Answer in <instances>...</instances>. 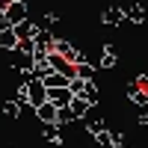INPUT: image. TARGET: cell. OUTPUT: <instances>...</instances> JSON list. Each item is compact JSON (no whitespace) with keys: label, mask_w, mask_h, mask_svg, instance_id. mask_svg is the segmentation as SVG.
<instances>
[{"label":"cell","mask_w":148,"mask_h":148,"mask_svg":"<svg viewBox=\"0 0 148 148\" xmlns=\"http://www.w3.org/2000/svg\"><path fill=\"white\" fill-rule=\"evenodd\" d=\"M36 110H39V119H42V121H53V113H56V104L45 101V104H39Z\"/></svg>","instance_id":"obj_1"},{"label":"cell","mask_w":148,"mask_h":148,"mask_svg":"<svg viewBox=\"0 0 148 148\" xmlns=\"http://www.w3.org/2000/svg\"><path fill=\"white\" fill-rule=\"evenodd\" d=\"M3 18H9V21H18V18H24V3L21 0H15L6 12H3Z\"/></svg>","instance_id":"obj_2"},{"label":"cell","mask_w":148,"mask_h":148,"mask_svg":"<svg viewBox=\"0 0 148 148\" xmlns=\"http://www.w3.org/2000/svg\"><path fill=\"white\" fill-rule=\"evenodd\" d=\"M0 42H3V47H15V45H18L15 30H3V33H0Z\"/></svg>","instance_id":"obj_3"},{"label":"cell","mask_w":148,"mask_h":148,"mask_svg":"<svg viewBox=\"0 0 148 148\" xmlns=\"http://www.w3.org/2000/svg\"><path fill=\"white\" fill-rule=\"evenodd\" d=\"M0 24H3V9H0Z\"/></svg>","instance_id":"obj_4"}]
</instances>
